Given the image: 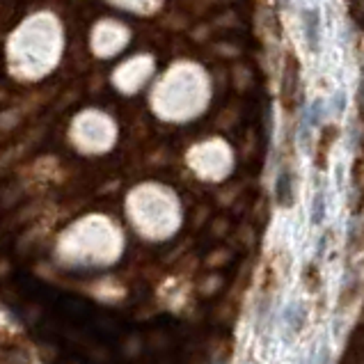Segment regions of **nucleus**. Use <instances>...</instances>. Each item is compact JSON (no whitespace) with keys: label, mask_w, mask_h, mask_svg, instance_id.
<instances>
[{"label":"nucleus","mask_w":364,"mask_h":364,"mask_svg":"<svg viewBox=\"0 0 364 364\" xmlns=\"http://www.w3.org/2000/svg\"><path fill=\"white\" fill-rule=\"evenodd\" d=\"M344 103H346V99H344V92H341V95L337 92V95H335V106H337V110H344Z\"/></svg>","instance_id":"8"},{"label":"nucleus","mask_w":364,"mask_h":364,"mask_svg":"<svg viewBox=\"0 0 364 364\" xmlns=\"http://www.w3.org/2000/svg\"><path fill=\"white\" fill-rule=\"evenodd\" d=\"M298 95H300V62H298L296 53L289 50L282 62V80H279V97H282V103L287 110L296 108Z\"/></svg>","instance_id":"1"},{"label":"nucleus","mask_w":364,"mask_h":364,"mask_svg":"<svg viewBox=\"0 0 364 364\" xmlns=\"http://www.w3.org/2000/svg\"><path fill=\"white\" fill-rule=\"evenodd\" d=\"M358 106H360V112L364 117V74L360 78V85H358Z\"/></svg>","instance_id":"7"},{"label":"nucleus","mask_w":364,"mask_h":364,"mask_svg":"<svg viewBox=\"0 0 364 364\" xmlns=\"http://www.w3.org/2000/svg\"><path fill=\"white\" fill-rule=\"evenodd\" d=\"M291 3V0H279V5H282V7H287Z\"/></svg>","instance_id":"9"},{"label":"nucleus","mask_w":364,"mask_h":364,"mask_svg":"<svg viewBox=\"0 0 364 364\" xmlns=\"http://www.w3.org/2000/svg\"><path fill=\"white\" fill-rule=\"evenodd\" d=\"M337 140V129L335 127H326L323 135H321V142H318V165H326L328 159V149L332 147V142Z\"/></svg>","instance_id":"5"},{"label":"nucleus","mask_w":364,"mask_h":364,"mask_svg":"<svg viewBox=\"0 0 364 364\" xmlns=\"http://www.w3.org/2000/svg\"><path fill=\"white\" fill-rule=\"evenodd\" d=\"M275 197H277V204L289 209L294 206L296 202V176L289 168H282L277 174V181H275Z\"/></svg>","instance_id":"2"},{"label":"nucleus","mask_w":364,"mask_h":364,"mask_svg":"<svg viewBox=\"0 0 364 364\" xmlns=\"http://www.w3.org/2000/svg\"><path fill=\"white\" fill-rule=\"evenodd\" d=\"M346 7L350 18L355 21V26L364 33V0H346Z\"/></svg>","instance_id":"6"},{"label":"nucleus","mask_w":364,"mask_h":364,"mask_svg":"<svg viewBox=\"0 0 364 364\" xmlns=\"http://www.w3.org/2000/svg\"><path fill=\"white\" fill-rule=\"evenodd\" d=\"M303 35L307 41V48L311 53H318V41H321V16L316 9H303Z\"/></svg>","instance_id":"3"},{"label":"nucleus","mask_w":364,"mask_h":364,"mask_svg":"<svg viewBox=\"0 0 364 364\" xmlns=\"http://www.w3.org/2000/svg\"><path fill=\"white\" fill-rule=\"evenodd\" d=\"M323 119V101L316 99L309 103V108L305 110V117H303V135H309V131L316 127V124Z\"/></svg>","instance_id":"4"}]
</instances>
